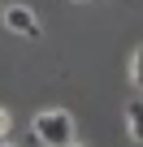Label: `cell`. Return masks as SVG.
Wrapping results in <instances>:
<instances>
[{"mask_svg": "<svg viewBox=\"0 0 143 147\" xmlns=\"http://www.w3.org/2000/svg\"><path fill=\"white\" fill-rule=\"evenodd\" d=\"M130 82H134V87H143V43L134 48V61H130Z\"/></svg>", "mask_w": 143, "mask_h": 147, "instance_id": "cell-4", "label": "cell"}, {"mask_svg": "<svg viewBox=\"0 0 143 147\" xmlns=\"http://www.w3.org/2000/svg\"><path fill=\"white\" fill-rule=\"evenodd\" d=\"M126 125H130V138L143 147V100H134V104H126Z\"/></svg>", "mask_w": 143, "mask_h": 147, "instance_id": "cell-3", "label": "cell"}, {"mask_svg": "<svg viewBox=\"0 0 143 147\" xmlns=\"http://www.w3.org/2000/svg\"><path fill=\"white\" fill-rule=\"evenodd\" d=\"M0 147H13V143H0Z\"/></svg>", "mask_w": 143, "mask_h": 147, "instance_id": "cell-7", "label": "cell"}, {"mask_svg": "<svg viewBox=\"0 0 143 147\" xmlns=\"http://www.w3.org/2000/svg\"><path fill=\"white\" fill-rule=\"evenodd\" d=\"M69 147H83V143H69Z\"/></svg>", "mask_w": 143, "mask_h": 147, "instance_id": "cell-6", "label": "cell"}, {"mask_svg": "<svg viewBox=\"0 0 143 147\" xmlns=\"http://www.w3.org/2000/svg\"><path fill=\"white\" fill-rule=\"evenodd\" d=\"M5 134H9V113L0 108V143H5Z\"/></svg>", "mask_w": 143, "mask_h": 147, "instance_id": "cell-5", "label": "cell"}, {"mask_svg": "<svg viewBox=\"0 0 143 147\" xmlns=\"http://www.w3.org/2000/svg\"><path fill=\"white\" fill-rule=\"evenodd\" d=\"M5 26H9V30H18V35H26V39H39V18H35L26 5L5 9Z\"/></svg>", "mask_w": 143, "mask_h": 147, "instance_id": "cell-2", "label": "cell"}, {"mask_svg": "<svg viewBox=\"0 0 143 147\" xmlns=\"http://www.w3.org/2000/svg\"><path fill=\"white\" fill-rule=\"evenodd\" d=\"M35 134L48 147H69L74 143V117H69L65 108H48V113L35 117Z\"/></svg>", "mask_w": 143, "mask_h": 147, "instance_id": "cell-1", "label": "cell"}]
</instances>
